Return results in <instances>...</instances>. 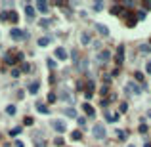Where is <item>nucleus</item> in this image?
I'll list each match as a JSON object with an SVG mask.
<instances>
[{
  "label": "nucleus",
  "instance_id": "nucleus-22",
  "mask_svg": "<svg viewBox=\"0 0 151 147\" xmlns=\"http://www.w3.org/2000/svg\"><path fill=\"white\" fill-rule=\"evenodd\" d=\"M134 77H136V80H138V82H144V75H141L140 71H136V73H134Z\"/></svg>",
  "mask_w": 151,
  "mask_h": 147
},
{
  "label": "nucleus",
  "instance_id": "nucleus-40",
  "mask_svg": "<svg viewBox=\"0 0 151 147\" xmlns=\"http://www.w3.org/2000/svg\"><path fill=\"white\" fill-rule=\"evenodd\" d=\"M15 147H25V145H23V141H19V140H17V141H15Z\"/></svg>",
  "mask_w": 151,
  "mask_h": 147
},
{
  "label": "nucleus",
  "instance_id": "nucleus-35",
  "mask_svg": "<svg viewBox=\"0 0 151 147\" xmlns=\"http://www.w3.org/2000/svg\"><path fill=\"white\" fill-rule=\"evenodd\" d=\"M0 19L6 21V19H8V13H6V12H2V13H0Z\"/></svg>",
  "mask_w": 151,
  "mask_h": 147
},
{
  "label": "nucleus",
  "instance_id": "nucleus-20",
  "mask_svg": "<svg viewBox=\"0 0 151 147\" xmlns=\"http://www.w3.org/2000/svg\"><path fill=\"white\" fill-rule=\"evenodd\" d=\"M8 19H10L12 23H15V21H17V13H15V12H10V13H8Z\"/></svg>",
  "mask_w": 151,
  "mask_h": 147
},
{
  "label": "nucleus",
  "instance_id": "nucleus-28",
  "mask_svg": "<svg viewBox=\"0 0 151 147\" xmlns=\"http://www.w3.org/2000/svg\"><path fill=\"white\" fill-rule=\"evenodd\" d=\"M105 118H107V122H115V118H117V117H113V115H109V113H107Z\"/></svg>",
  "mask_w": 151,
  "mask_h": 147
},
{
  "label": "nucleus",
  "instance_id": "nucleus-29",
  "mask_svg": "<svg viewBox=\"0 0 151 147\" xmlns=\"http://www.w3.org/2000/svg\"><path fill=\"white\" fill-rule=\"evenodd\" d=\"M126 109H128V103H121V113H126Z\"/></svg>",
  "mask_w": 151,
  "mask_h": 147
},
{
  "label": "nucleus",
  "instance_id": "nucleus-45",
  "mask_svg": "<svg viewBox=\"0 0 151 147\" xmlns=\"http://www.w3.org/2000/svg\"><path fill=\"white\" fill-rule=\"evenodd\" d=\"M149 46H151V42H149Z\"/></svg>",
  "mask_w": 151,
  "mask_h": 147
},
{
  "label": "nucleus",
  "instance_id": "nucleus-39",
  "mask_svg": "<svg viewBox=\"0 0 151 147\" xmlns=\"http://www.w3.org/2000/svg\"><path fill=\"white\" fill-rule=\"evenodd\" d=\"M145 71H147V73H149V75H151V61H149V63L145 65Z\"/></svg>",
  "mask_w": 151,
  "mask_h": 147
},
{
  "label": "nucleus",
  "instance_id": "nucleus-8",
  "mask_svg": "<svg viewBox=\"0 0 151 147\" xmlns=\"http://www.w3.org/2000/svg\"><path fill=\"white\" fill-rule=\"evenodd\" d=\"M82 109H84V113H86L88 117H94V115H96V111H94V107H92V105H90L88 101H86V103L82 105Z\"/></svg>",
  "mask_w": 151,
  "mask_h": 147
},
{
  "label": "nucleus",
  "instance_id": "nucleus-14",
  "mask_svg": "<svg viewBox=\"0 0 151 147\" xmlns=\"http://www.w3.org/2000/svg\"><path fill=\"white\" fill-rule=\"evenodd\" d=\"M48 44H50V38H48V36L38 38V46H48Z\"/></svg>",
  "mask_w": 151,
  "mask_h": 147
},
{
  "label": "nucleus",
  "instance_id": "nucleus-7",
  "mask_svg": "<svg viewBox=\"0 0 151 147\" xmlns=\"http://www.w3.org/2000/svg\"><path fill=\"white\" fill-rule=\"evenodd\" d=\"M55 58H58V59H61V61H65V59L69 58V55H67V52L63 50V48H58V50H55Z\"/></svg>",
  "mask_w": 151,
  "mask_h": 147
},
{
  "label": "nucleus",
  "instance_id": "nucleus-11",
  "mask_svg": "<svg viewBox=\"0 0 151 147\" xmlns=\"http://www.w3.org/2000/svg\"><path fill=\"white\" fill-rule=\"evenodd\" d=\"M36 109H38V113H42V115H46V113H48V107H46L44 103H40V101L36 103Z\"/></svg>",
  "mask_w": 151,
  "mask_h": 147
},
{
  "label": "nucleus",
  "instance_id": "nucleus-34",
  "mask_svg": "<svg viewBox=\"0 0 151 147\" xmlns=\"http://www.w3.org/2000/svg\"><path fill=\"white\" fill-rule=\"evenodd\" d=\"M48 67H50V69L55 67V61H54V59H48Z\"/></svg>",
  "mask_w": 151,
  "mask_h": 147
},
{
  "label": "nucleus",
  "instance_id": "nucleus-1",
  "mask_svg": "<svg viewBox=\"0 0 151 147\" xmlns=\"http://www.w3.org/2000/svg\"><path fill=\"white\" fill-rule=\"evenodd\" d=\"M92 134H94L96 140H103V137H105V128H103V124H96L92 128Z\"/></svg>",
  "mask_w": 151,
  "mask_h": 147
},
{
  "label": "nucleus",
  "instance_id": "nucleus-44",
  "mask_svg": "<svg viewBox=\"0 0 151 147\" xmlns=\"http://www.w3.org/2000/svg\"><path fill=\"white\" fill-rule=\"evenodd\" d=\"M128 147H134V145H128Z\"/></svg>",
  "mask_w": 151,
  "mask_h": 147
},
{
  "label": "nucleus",
  "instance_id": "nucleus-9",
  "mask_svg": "<svg viewBox=\"0 0 151 147\" xmlns=\"http://www.w3.org/2000/svg\"><path fill=\"white\" fill-rule=\"evenodd\" d=\"M4 61H6V63H10V65H13L15 61H17V58H15L13 54H10V52H8V54L4 55Z\"/></svg>",
  "mask_w": 151,
  "mask_h": 147
},
{
  "label": "nucleus",
  "instance_id": "nucleus-5",
  "mask_svg": "<svg viewBox=\"0 0 151 147\" xmlns=\"http://www.w3.org/2000/svg\"><path fill=\"white\" fill-rule=\"evenodd\" d=\"M52 126H54L55 130H58L59 134H63V132H65V122H63V120H54V122H52Z\"/></svg>",
  "mask_w": 151,
  "mask_h": 147
},
{
  "label": "nucleus",
  "instance_id": "nucleus-2",
  "mask_svg": "<svg viewBox=\"0 0 151 147\" xmlns=\"http://www.w3.org/2000/svg\"><path fill=\"white\" fill-rule=\"evenodd\" d=\"M115 58H117V67H121V65L124 63V46H122V44L119 46V50H117V55H115Z\"/></svg>",
  "mask_w": 151,
  "mask_h": 147
},
{
  "label": "nucleus",
  "instance_id": "nucleus-10",
  "mask_svg": "<svg viewBox=\"0 0 151 147\" xmlns=\"http://www.w3.org/2000/svg\"><path fill=\"white\" fill-rule=\"evenodd\" d=\"M96 29H98V31L101 32L103 36H107V35H109V29H107L105 25H101V23H96Z\"/></svg>",
  "mask_w": 151,
  "mask_h": 147
},
{
  "label": "nucleus",
  "instance_id": "nucleus-25",
  "mask_svg": "<svg viewBox=\"0 0 151 147\" xmlns=\"http://www.w3.org/2000/svg\"><path fill=\"white\" fill-rule=\"evenodd\" d=\"M117 137H119L121 141H124V140H126V132H119V130H117Z\"/></svg>",
  "mask_w": 151,
  "mask_h": 147
},
{
  "label": "nucleus",
  "instance_id": "nucleus-24",
  "mask_svg": "<svg viewBox=\"0 0 151 147\" xmlns=\"http://www.w3.org/2000/svg\"><path fill=\"white\" fill-rule=\"evenodd\" d=\"M21 71H23V73H31V65H29V63H23V65H21Z\"/></svg>",
  "mask_w": 151,
  "mask_h": 147
},
{
  "label": "nucleus",
  "instance_id": "nucleus-4",
  "mask_svg": "<svg viewBox=\"0 0 151 147\" xmlns=\"http://www.w3.org/2000/svg\"><path fill=\"white\" fill-rule=\"evenodd\" d=\"M36 10L40 13H48V2H44V0H38L36 2Z\"/></svg>",
  "mask_w": 151,
  "mask_h": 147
},
{
  "label": "nucleus",
  "instance_id": "nucleus-23",
  "mask_svg": "<svg viewBox=\"0 0 151 147\" xmlns=\"http://www.w3.org/2000/svg\"><path fill=\"white\" fill-rule=\"evenodd\" d=\"M6 113H8V115H15V107H13V105H8V107H6Z\"/></svg>",
  "mask_w": 151,
  "mask_h": 147
},
{
  "label": "nucleus",
  "instance_id": "nucleus-18",
  "mask_svg": "<svg viewBox=\"0 0 151 147\" xmlns=\"http://www.w3.org/2000/svg\"><path fill=\"white\" fill-rule=\"evenodd\" d=\"M86 65H88V59H82V61H78V67H77V69H78V71H84Z\"/></svg>",
  "mask_w": 151,
  "mask_h": 147
},
{
  "label": "nucleus",
  "instance_id": "nucleus-33",
  "mask_svg": "<svg viewBox=\"0 0 151 147\" xmlns=\"http://www.w3.org/2000/svg\"><path fill=\"white\" fill-rule=\"evenodd\" d=\"M25 124L31 126V124H33V118H31V117H25Z\"/></svg>",
  "mask_w": 151,
  "mask_h": 147
},
{
  "label": "nucleus",
  "instance_id": "nucleus-36",
  "mask_svg": "<svg viewBox=\"0 0 151 147\" xmlns=\"http://www.w3.org/2000/svg\"><path fill=\"white\" fill-rule=\"evenodd\" d=\"M54 143H55V145H63V140H61V137H55Z\"/></svg>",
  "mask_w": 151,
  "mask_h": 147
},
{
  "label": "nucleus",
  "instance_id": "nucleus-32",
  "mask_svg": "<svg viewBox=\"0 0 151 147\" xmlns=\"http://www.w3.org/2000/svg\"><path fill=\"white\" fill-rule=\"evenodd\" d=\"M140 132L145 134V132H147V126H145V124H140Z\"/></svg>",
  "mask_w": 151,
  "mask_h": 147
},
{
  "label": "nucleus",
  "instance_id": "nucleus-16",
  "mask_svg": "<svg viewBox=\"0 0 151 147\" xmlns=\"http://www.w3.org/2000/svg\"><path fill=\"white\" fill-rule=\"evenodd\" d=\"M140 52H141V54H149V52H151V46H149V44H141V46H140Z\"/></svg>",
  "mask_w": 151,
  "mask_h": 147
},
{
  "label": "nucleus",
  "instance_id": "nucleus-12",
  "mask_svg": "<svg viewBox=\"0 0 151 147\" xmlns=\"http://www.w3.org/2000/svg\"><path fill=\"white\" fill-rule=\"evenodd\" d=\"M38 88H40V84H38V82H33V84L29 86V92H31V94H36Z\"/></svg>",
  "mask_w": 151,
  "mask_h": 147
},
{
  "label": "nucleus",
  "instance_id": "nucleus-26",
  "mask_svg": "<svg viewBox=\"0 0 151 147\" xmlns=\"http://www.w3.org/2000/svg\"><path fill=\"white\" fill-rule=\"evenodd\" d=\"M94 10H96V12H101V10H103V2H96V4H94Z\"/></svg>",
  "mask_w": 151,
  "mask_h": 147
},
{
  "label": "nucleus",
  "instance_id": "nucleus-3",
  "mask_svg": "<svg viewBox=\"0 0 151 147\" xmlns=\"http://www.w3.org/2000/svg\"><path fill=\"white\" fill-rule=\"evenodd\" d=\"M10 36H12L13 40H21V38L27 36V32H23L21 29H12V31H10Z\"/></svg>",
  "mask_w": 151,
  "mask_h": 147
},
{
  "label": "nucleus",
  "instance_id": "nucleus-19",
  "mask_svg": "<svg viewBox=\"0 0 151 147\" xmlns=\"http://www.w3.org/2000/svg\"><path fill=\"white\" fill-rule=\"evenodd\" d=\"M128 92H134V94H140V92H141V90H140L138 86H134V84L130 82V84H128Z\"/></svg>",
  "mask_w": 151,
  "mask_h": 147
},
{
  "label": "nucleus",
  "instance_id": "nucleus-42",
  "mask_svg": "<svg viewBox=\"0 0 151 147\" xmlns=\"http://www.w3.org/2000/svg\"><path fill=\"white\" fill-rule=\"evenodd\" d=\"M145 8H151V2H145Z\"/></svg>",
  "mask_w": 151,
  "mask_h": 147
},
{
  "label": "nucleus",
  "instance_id": "nucleus-30",
  "mask_svg": "<svg viewBox=\"0 0 151 147\" xmlns=\"http://www.w3.org/2000/svg\"><path fill=\"white\" fill-rule=\"evenodd\" d=\"M48 101H50V103L55 101V94H48Z\"/></svg>",
  "mask_w": 151,
  "mask_h": 147
},
{
  "label": "nucleus",
  "instance_id": "nucleus-27",
  "mask_svg": "<svg viewBox=\"0 0 151 147\" xmlns=\"http://www.w3.org/2000/svg\"><path fill=\"white\" fill-rule=\"evenodd\" d=\"M10 134H12V136H17V134H21V128H12V130H10Z\"/></svg>",
  "mask_w": 151,
  "mask_h": 147
},
{
  "label": "nucleus",
  "instance_id": "nucleus-15",
  "mask_svg": "<svg viewBox=\"0 0 151 147\" xmlns=\"http://www.w3.org/2000/svg\"><path fill=\"white\" fill-rule=\"evenodd\" d=\"M81 42L86 46V44H90V36L88 35H86V32H82V35H81Z\"/></svg>",
  "mask_w": 151,
  "mask_h": 147
},
{
  "label": "nucleus",
  "instance_id": "nucleus-21",
  "mask_svg": "<svg viewBox=\"0 0 151 147\" xmlns=\"http://www.w3.org/2000/svg\"><path fill=\"white\" fill-rule=\"evenodd\" d=\"M65 115L71 117V118H75V117H77V111H75V109H65Z\"/></svg>",
  "mask_w": 151,
  "mask_h": 147
},
{
  "label": "nucleus",
  "instance_id": "nucleus-43",
  "mask_svg": "<svg viewBox=\"0 0 151 147\" xmlns=\"http://www.w3.org/2000/svg\"><path fill=\"white\" fill-rule=\"evenodd\" d=\"M147 117H149V118H151V109H149V111H147Z\"/></svg>",
  "mask_w": 151,
  "mask_h": 147
},
{
  "label": "nucleus",
  "instance_id": "nucleus-17",
  "mask_svg": "<svg viewBox=\"0 0 151 147\" xmlns=\"http://www.w3.org/2000/svg\"><path fill=\"white\" fill-rule=\"evenodd\" d=\"M25 13L29 15V17H33V15H35V8L33 6H25Z\"/></svg>",
  "mask_w": 151,
  "mask_h": 147
},
{
  "label": "nucleus",
  "instance_id": "nucleus-37",
  "mask_svg": "<svg viewBox=\"0 0 151 147\" xmlns=\"http://www.w3.org/2000/svg\"><path fill=\"white\" fill-rule=\"evenodd\" d=\"M100 92H101V96H105V94H107V86H101Z\"/></svg>",
  "mask_w": 151,
  "mask_h": 147
},
{
  "label": "nucleus",
  "instance_id": "nucleus-31",
  "mask_svg": "<svg viewBox=\"0 0 151 147\" xmlns=\"http://www.w3.org/2000/svg\"><path fill=\"white\" fill-rule=\"evenodd\" d=\"M40 25H42V27H48V25H50V19H42Z\"/></svg>",
  "mask_w": 151,
  "mask_h": 147
},
{
  "label": "nucleus",
  "instance_id": "nucleus-6",
  "mask_svg": "<svg viewBox=\"0 0 151 147\" xmlns=\"http://www.w3.org/2000/svg\"><path fill=\"white\" fill-rule=\"evenodd\" d=\"M109 58H111V54L107 50H103L98 54V63H105V61H109Z\"/></svg>",
  "mask_w": 151,
  "mask_h": 147
},
{
  "label": "nucleus",
  "instance_id": "nucleus-38",
  "mask_svg": "<svg viewBox=\"0 0 151 147\" xmlns=\"http://www.w3.org/2000/svg\"><path fill=\"white\" fill-rule=\"evenodd\" d=\"M12 77H19V69H13L12 71Z\"/></svg>",
  "mask_w": 151,
  "mask_h": 147
},
{
  "label": "nucleus",
  "instance_id": "nucleus-13",
  "mask_svg": "<svg viewBox=\"0 0 151 147\" xmlns=\"http://www.w3.org/2000/svg\"><path fill=\"white\" fill-rule=\"evenodd\" d=\"M82 137V132L81 130H75V132H71V140H81Z\"/></svg>",
  "mask_w": 151,
  "mask_h": 147
},
{
  "label": "nucleus",
  "instance_id": "nucleus-41",
  "mask_svg": "<svg viewBox=\"0 0 151 147\" xmlns=\"http://www.w3.org/2000/svg\"><path fill=\"white\" fill-rule=\"evenodd\" d=\"M36 147H46V143H44V141H40V143H36Z\"/></svg>",
  "mask_w": 151,
  "mask_h": 147
}]
</instances>
